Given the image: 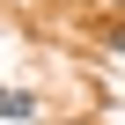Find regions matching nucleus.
I'll return each instance as SVG.
<instances>
[{
  "label": "nucleus",
  "mask_w": 125,
  "mask_h": 125,
  "mask_svg": "<svg viewBox=\"0 0 125 125\" xmlns=\"http://www.w3.org/2000/svg\"><path fill=\"white\" fill-rule=\"evenodd\" d=\"M0 118H30V96L22 88H0Z\"/></svg>",
  "instance_id": "1"
},
{
  "label": "nucleus",
  "mask_w": 125,
  "mask_h": 125,
  "mask_svg": "<svg viewBox=\"0 0 125 125\" xmlns=\"http://www.w3.org/2000/svg\"><path fill=\"white\" fill-rule=\"evenodd\" d=\"M110 52H125V30H110Z\"/></svg>",
  "instance_id": "2"
}]
</instances>
